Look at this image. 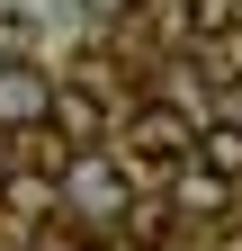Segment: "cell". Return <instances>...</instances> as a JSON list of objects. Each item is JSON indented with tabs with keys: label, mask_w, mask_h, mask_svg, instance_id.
<instances>
[{
	"label": "cell",
	"mask_w": 242,
	"mask_h": 251,
	"mask_svg": "<svg viewBox=\"0 0 242 251\" xmlns=\"http://www.w3.org/2000/svg\"><path fill=\"white\" fill-rule=\"evenodd\" d=\"M72 206H81V215H117V206H126V179L81 152V162H72Z\"/></svg>",
	"instance_id": "cell-5"
},
{
	"label": "cell",
	"mask_w": 242,
	"mask_h": 251,
	"mask_svg": "<svg viewBox=\"0 0 242 251\" xmlns=\"http://www.w3.org/2000/svg\"><path fill=\"white\" fill-rule=\"evenodd\" d=\"M0 206H9V215H45L54 206V179L45 171H0Z\"/></svg>",
	"instance_id": "cell-6"
},
{
	"label": "cell",
	"mask_w": 242,
	"mask_h": 251,
	"mask_svg": "<svg viewBox=\"0 0 242 251\" xmlns=\"http://www.w3.org/2000/svg\"><path fill=\"white\" fill-rule=\"evenodd\" d=\"M233 27H242V0H189V36L216 45V36H233Z\"/></svg>",
	"instance_id": "cell-7"
},
{
	"label": "cell",
	"mask_w": 242,
	"mask_h": 251,
	"mask_svg": "<svg viewBox=\"0 0 242 251\" xmlns=\"http://www.w3.org/2000/svg\"><path fill=\"white\" fill-rule=\"evenodd\" d=\"M18 126H45V72L0 63V135H18Z\"/></svg>",
	"instance_id": "cell-3"
},
{
	"label": "cell",
	"mask_w": 242,
	"mask_h": 251,
	"mask_svg": "<svg viewBox=\"0 0 242 251\" xmlns=\"http://www.w3.org/2000/svg\"><path fill=\"white\" fill-rule=\"evenodd\" d=\"M45 117H54V135H63L72 152H90V144H99L108 135V99H99V90H45Z\"/></svg>",
	"instance_id": "cell-2"
},
{
	"label": "cell",
	"mask_w": 242,
	"mask_h": 251,
	"mask_svg": "<svg viewBox=\"0 0 242 251\" xmlns=\"http://www.w3.org/2000/svg\"><path fill=\"white\" fill-rule=\"evenodd\" d=\"M189 135H197V126L179 117L170 99H144V108H135V152H144V162H162V171H189Z\"/></svg>",
	"instance_id": "cell-1"
},
{
	"label": "cell",
	"mask_w": 242,
	"mask_h": 251,
	"mask_svg": "<svg viewBox=\"0 0 242 251\" xmlns=\"http://www.w3.org/2000/svg\"><path fill=\"white\" fill-rule=\"evenodd\" d=\"M189 162H197L206 179H242V126H233V117L197 126V135H189Z\"/></svg>",
	"instance_id": "cell-4"
},
{
	"label": "cell",
	"mask_w": 242,
	"mask_h": 251,
	"mask_svg": "<svg viewBox=\"0 0 242 251\" xmlns=\"http://www.w3.org/2000/svg\"><path fill=\"white\" fill-rule=\"evenodd\" d=\"M117 215L135 225V242H144V251H153V242H170V206H135V198H126Z\"/></svg>",
	"instance_id": "cell-8"
}]
</instances>
